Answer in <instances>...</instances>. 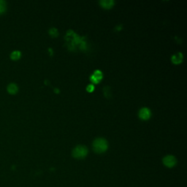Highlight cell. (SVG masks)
Instances as JSON below:
<instances>
[{"mask_svg": "<svg viewBox=\"0 0 187 187\" xmlns=\"http://www.w3.org/2000/svg\"><path fill=\"white\" fill-rule=\"evenodd\" d=\"M108 142L104 138H97L94 141L93 148L96 153L102 154L108 149Z\"/></svg>", "mask_w": 187, "mask_h": 187, "instance_id": "6da1fadb", "label": "cell"}, {"mask_svg": "<svg viewBox=\"0 0 187 187\" xmlns=\"http://www.w3.org/2000/svg\"><path fill=\"white\" fill-rule=\"evenodd\" d=\"M88 149L84 146H78L72 151V156L76 159H83L86 156Z\"/></svg>", "mask_w": 187, "mask_h": 187, "instance_id": "7a4b0ae2", "label": "cell"}, {"mask_svg": "<svg viewBox=\"0 0 187 187\" xmlns=\"http://www.w3.org/2000/svg\"><path fill=\"white\" fill-rule=\"evenodd\" d=\"M177 160L175 159V156H172V155H168L166 156L165 158L163 159V164L165 165L166 167H173L174 166L176 165Z\"/></svg>", "mask_w": 187, "mask_h": 187, "instance_id": "3957f363", "label": "cell"}, {"mask_svg": "<svg viewBox=\"0 0 187 187\" xmlns=\"http://www.w3.org/2000/svg\"><path fill=\"white\" fill-rule=\"evenodd\" d=\"M139 116L141 119L148 120L151 117V111L148 108H142L139 112Z\"/></svg>", "mask_w": 187, "mask_h": 187, "instance_id": "277c9868", "label": "cell"}, {"mask_svg": "<svg viewBox=\"0 0 187 187\" xmlns=\"http://www.w3.org/2000/svg\"><path fill=\"white\" fill-rule=\"evenodd\" d=\"M102 78V72L100 71V70H97L94 72V74L91 76V81L93 82V83H97L98 82H100V81Z\"/></svg>", "mask_w": 187, "mask_h": 187, "instance_id": "5b68a950", "label": "cell"}, {"mask_svg": "<svg viewBox=\"0 0 187 187\" xmlns=\"http://www.w3.org/2000/svg\"><path fill=\"white\" fill-rule=\"evenodd\" d=\"M100 5L102 7L106 9H110L113 6L114 2L113 0H103V1L100 2Z\"/></svg>", "mask_w": 187, "mask_h": 187, "instance_id": "8992f818", "label": "cell"}, {"mask_svg": "<svg viewBox=\"0 0 187 187\" xmlns=\"http://www.w3.org/2000/svg\"><path fill=\"white\" fill-rule=\"evenodd\" d=\"M182 60H183V55L181 54V53L175 54L174 56L172 57V61H173V62L175 64H180V63L182 62Z\"/></svg>", "mask_w": 187, "mask_h": 187, "instance_id": "52a82bcc", "label": "cell"}, {"mask_svg": "<svg viewBox=\"0 0 187 187\" xmlns=\"http://www.w3.org/2000/svg\"><path fill=\"white\" fill-rule=\"evenodd\" d=\"M18 88L16 84L15 83H10L8 86H7V91L11 94H16L18 92Z\"/></svg>", "mask_w": 187, "mask_h": 187, "instance_id": "ba28073f", "label": "cell"}, {"mask_svg": "<svg viewBox=\"0 0 187 187\" xmlns=\"http://www.w3.org/2000/svg\"><path fill=\"white\" fill-rule=\"evenodd\" d=\"M21 56V53L19 51H15L11 53L10 55V58L12 59L13 60H18L20 59V57Z\"/></svg>", "mask_w": 187, "mask_h": 187, "instance_id": "9c48e42d", "label": "cell"}, {"mask_svg": "<svg viewBox=\"0 0 187 187\" xmlns=\"http://www.w3.org/2000/svg\"><path fill=\"white\" fill-rule=\"evenodd\" d=\"M6 10V2L3 0H0V14H2Z\"/></svg>", "mask_w": 187, "mask_h": 187, "instance_id": "30bf717a", "label": "cell"}, {"mask_svg": "<svg viewBox=\"0 0 187 187\" xmlns=\"http://www.w3.org/2000/svg\"><path fill=\"white\" fill-rule=\"evenodd\" d=\"M49 33H50V34L52 36V37H56V36L58 35L59 32H58V31H57L56 29L53 28V29H51L50 31H49Z\"/></svg>", "mask_w": 187, "mask_h": 187, "instance_id": "8fae6325", "label": "cell"}, {"mask_svg": "<svg viewBox=\"0 0 187 187\" xmlns=\"http://www.w3.org/2000/svg\"><path fill=\"white\" fill-rule=\"evenodd\" d=\"M94 89V87L93 85H89L87 86V91H89V92H91V91H93Z\"/></svg>", "mask_w": 187, "mask_h": 187, "instance_id": "7c38bea8", "label": "cell"}]
</instances>
